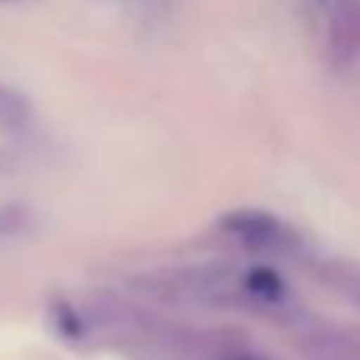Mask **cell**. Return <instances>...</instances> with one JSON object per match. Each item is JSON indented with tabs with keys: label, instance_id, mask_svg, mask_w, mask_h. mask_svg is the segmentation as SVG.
I'll use <instances>...</instances> for the list:
<instances>
[{
	"label": "cell",
	"instance_id": "6da1fadb",
	"mask_svg": "<svg viewBox=\"0 0 360 360\" xmlns=\"http://www.w3.org/2000/svg\"><path fill=\"white\" fill-rule=\"evenodd\" d=\"M89 319L105 329L127 332L168 360H278L240 329L174 323L117 297H101Z\"/></svg>",
	"mask_w": 360,
	"mask_h": 360
},
{
	"label": "cell",
	"instance_id": "7a4b0ae2",
	"mask_svg": "<svg viewBox=\"0 0 360 360\" xmlns=\"http://www.w3.org/2000/svg\"><path fill=\"white\" fill-rule=\"evenodd\" d=\"M136 294L168 307H205V310L253 313L247 269L234 262H193V266L152 269L130 281Z\"/></svg>",
	"mask_w": 360,
	"mask_h": 360
},
{
	"label": "cell",
	"instance_id": "3957f363",
	"mask_svg": "<svg viewBox=\"0 0 360 360\" xmlns=\"http://www.w3.org/2000/svg\"><path fill=\"white\" fill-rule=\"evenodd\" d=\"M218 234L231 243H240L250 253L266 256H291L300 250V237L285 218L266 209H231L215 221Z\"/></svg>",
	"mask_w": 360,
	"mask_h": 360
},
{
	"label": "cell",
	"instance_id": "277c9868",
	"mask_svg": "<svg viewBox=\"0 0 360 360\" xmlns=\"http://www.w3.org/2000/svg\"><path fill=\"white\" fill-rule=\"evenodd\" d=\"M297 351L304 360H360V332L316 319L297 329Z\"/></svg>",
	"mask_w": 360,
	"mask_h": 360
},
{
	"label": "cell",
	"instance_id": "5b68a950",
	"mask_svg": "<svg viewBox=\"0 0 360 360\" xmlns=\"http://www.w3.org/2000/svg\"><path fill=\"white\" fill-rule=\"evenodd\" d=\"M326 44L338 67L360 60V0H335L326 25Z\"/></svg>",
	"mask_w": 360,
	"mask_h": 360
},
{
	"label": "cell",
	"instance_id": "8992f818",
	"mask_svg": "<svg viewBox=\"0 0 360 360\" xmlns=\"http://www.w3.org/2000/svg\"><path fill=\"white\" fill-rule=\"evenodd\" d=\"M316 278L332 294L351 304L360 313V262L354 259H323L316 266Z\"/></svg>",
	"mask_w": 360,
	"mask_h": 360
},
{
	"label": "cell",
	"instance_id": "52a82bcc",
	"mask_svg": "<svg viewBox=\"0 0 360 360\" xmlns=\"http://www.w3.org/2000/svg\"><path fill=\"white\" fill-rule=\"evenodd\" d=\"M54 319H57V329H60L63 338H86L89 335V316L79 313L76 307L70 304H57L54 307Z\"/></svg>",
	"mask_w": 360,
	"mask_h": 360
},
{
	"label": "cell",
	"instance_id": "ba28073f",
	"mask_svg": "<svg viewBox=\"0 0 360 360\" xmlns=\"http://www.w3.org/2000/svg\"><path fill=\"white\" fill-rule=\"evenodd\" d=\"M0 120H4V124H25V120H29V105H25V98L4 86H0Z\"/></svg>",
	"mask_w": 360,
	"mask_h": 360
}]
</instances>
